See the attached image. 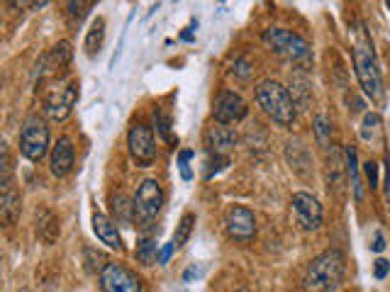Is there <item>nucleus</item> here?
<instances>
[{
	"instance_id": "473e14b6",
	"label": "nucleus",
	"mask_w": 390,
	"mask_h": 292,
	"mask_svg": "<svg viewBox=\"0 0 390 292\" xmlns=\"http://www.w3.org/2000/svg\"><path fill=\"white\" fill-rule=\"evenodd\" d=\"M193 158V151H181L178 153V166H181V176H183V181H191V168H188V161Z\"/></svg>"
},
{
	"instance_id": "2eb2a0df",
	"label": "nucleus",
	"mask_w": 390,
	"mask_h": 292,
	"mask_svg": "<svg viewBox=\"0 0 390 292\" xmlns=\"http://www.w3.org/2000/svg\"><path fill=\"white\" fill-rule=\"evenodd\" d=\"M71 56H74V51H71V44L69 42H59L54 44L47 54L42 56V61L37 64L39 69V76H47V74H56L59 69H66V66L71 64Z\"/></svg>"
},
{
	"instance_id": "5701e85b",
	"label": "nucleus",
	"mask_w": 390,
	"mask_h": 292,
	"mask_svg": "<svg viewBox=\"0 0 390 292\" xmlns=\"http://www.w3.org/2000/svg\"><path fill=\"white\" fill-rule=\"evenodd\" d=\"M154 127H156V132H159V137H161L166 144H171V146H176L178 144V139L173 137V132H171V117L166 115L163 110H154Z\"/></svg>"
},
{
	"instance_id": "ea45409f",
	"label": "nucleus",
	"mask_w": 390,
	"mask_h": 292,
	"mask_svg": "<svg viewBox=\"0 0 390 292\" xmlns=\"http://www.w3.org/2000/svg\"><path fill=\"white\" fill-rule=\"evenodd\" d=\"M8 5L15 10H25V0H8Z\"/></svg>"
},
{
	"instance_id": "7ed1b4c3",
	"label": "nucleus",
	"mask_w": 390,
	"mask_h": 292,
	"mask_svg": "<svg viewBox=\"0 0 390 292\" xmlns=\"http://www.w3.org/2000/svg\"><path fill=\"white\" fill-rule=\"evenodd\" d=\"M354 69H356V78L361 83L363 93L371 97L373 102H381L383 100L381 71H378V61L376 54H373V44L363 29L358 32V42L354 47Z\"/></svg>"
},
{
	"instance_id": "e433bc0d",
	"label": "nucleus",
	"mask_w": 390,
	"mask_h": 292,
	"mask_svg": "<svg viewBox=\"0 0 390 292\" xmlns=\"http://www.w3.org/2000/svg\"><path fill=\"white\" fill-rule=\"evenodd\" d=\"M347 102H349V105H354V107H351V112H361L363 107H366V105H363L361 100H358L356 95H349V97H347Z\"/></svg>"
},
{
	"instance_id": "f8f14e48",
	"label": "nucleus",
	"mask_w": 390,
	"mask_h": 292,
	"mask_svg": "<svg viewBox=\"0 0 390 292\" xmlns=\"http://www.w3.org/2000/svg\"><path fill=\"white\" fill-rule=\"evenodd\" d=\"M135 207H137V214H140L142 219H147V222L161 212V207H163V190H161V186H159V181L147 178V181L140 183L137 195H135Z\"/></svg>"
},
{
	"instance_id": "2f4dec72",
	"label": "nucleus",
	"mask_w": 390,
	"mask_h": 292,
	"mask_svg": "<svg viewBox=\"0 0 390 292\" xmlns=\"http://www.w3.org/2000/svg\"><path fill=\"white\" fill-rule=\"evenodd\" d=\"M363 173H366V178H368V188L376 190L378 188V163H373V161L363 163Z\"/></svg>"
},
{
	"instance_id": "f257e3e1",
	"label": "nucleus",
	"mask_w": 390,
	"mask_h": 292,
	"mask_svg": "<svg viewBox=\"0 0 390 292\" xmlns=\"http://www.w3.org/2000/svg\"><path fill=\"white\" fill-rule=\"evenodd\" d=\"M347 275V258L339 249H327L310 260L305 275H302V290L305 292H335L342 288Z\"/></svg>"
},
{
	"instance_id": "58836bf2",
	"label": "nucleus",
	"mask_w": 390,
	"mask_h": 292,
	"mask_svg": "<svg viewBox=\"0 0 390 292\" xmlns=\"http://www.w3.org/2000/svg\"><path fill=\"white\" fill-rule=\"evenodd\" d=\"M386 197L390 202V161L386 163Z\"/></svg>"
},
{
	"instance_id": "b1692460",
	"label": "nucleus",
	"mask_w": 390,
	"mask_h": 292,
	"mask_svg": "<svg viewBox=\"0 0 390 292\" xmlns=\"http://www.w3.org/2000/svg\"><path fill=\"white\" fill-rule=\"evenodd\" d=\"M93 3L95 0H69V3H66V15H69V20L74 25H81L86 20V15L90 13Z\"/></svg>"
},
{
	"instance_id": "ddd939ff",
	"label": "nucleus",
	"mask_w": 390,
	"mask_h": 292,
	"mask_svg": "<svg viewBox=\"0 0 390 292\" xmlns=\"http://www.w3.org/2000/svg\"><path fill=\"white\" fill-rule=\"evenodd\" d=\"M74 163H76V153H74V146H71V139L61 137V139L51 146V156H49L51 173H54L56 178H66L74 171Z\"/></svg>"
},
{
	"instance_id": "4468645a",
	"label": "nucleus",
	"mask_w": 390,
	"mask_h": 292,
	"mask_svg": "<svg viewBox=\"0 0 390 292\" xmlns=\"http://www.w3.org/2000/svg\"><path fill=\"white\" fill-rule=\"evenodd\" d=\"M93 232H95V237L107 246V249L117 251V253H122V251H125V244H122L117 222L107 217V214H102V212L93 214Z\"/></svg>"
},
{
	"instance_id": "cd10ccee",
	"label": "nucleus",
	"mask_w": 390,
	"mask_h": 292,
	"mask_svg": "<svg viewBox=\"0 0 390 292\" xmlns=\"http://www.w3.org/2000/svg\"><path fill=\"white\" fill-rule=\"evenodd\" d=\"M381 115L378 112H368L366 117H363V125H361V137L366 141H373L378 134H381Z\"/></svg>"
},
{
	"instance_id": "4be33fe9",
	"label": "nucleus",
	"mask_w": 390,
	"mask_h": 292,
	"mask_svg": "<svg viewBox=\"0 0 390 292\" xmlns=\"http://www.w3.org/2000/svg\"><path fill=\"white\" fill-rule=\"evenodd\" d=\"M102 39H105V20L98 18V20H93V25H90L88 34H86V44H83L86 54L95 56V51H100V47H102Z\"/></svg>"
},
{
	"instance_id": "72a5a7b5",
	"label": "nucleus",
	"mask_w": 390,
	"mask_h": 292,
	"mask_svg": "<svg viewBox=\"0 0 390 292\" xmlns=\"http://www.w3.org/2000/svg\"><path fill=\"white\" fill-rule=\"evenodd\" d=\"M388 270H390V263H388L386 258H378V260H376V265H373V273H376V278H378V280L386 278Z\"/></svg>"
},
{
	"instance_id": "1a4fd4ad",
	"label": "nucleus",
	"mask_w": 390,
	"mask_h": 292,
	"mask_svg": "<svg viewBox=\"0 0 390 292\" xmlns=\"http://www.w3.org/2000/svg\"><path fill=\"white\" fill-rule=\"evenodd\" d=\"M127 146H130V153L135 158L137 166L149 168L154 161H156V144H154V134L147 125H140L137 122L135 127L127 134Z\"/></svg>"
},
{
	"instance_id": "a211bd4d",
	"label": "nucleus",
	"mask_w": 390,
	"mask_h": 292,
	"mask_svg": "<svg viewBox=\"0 0 390 292\" xmlns=\"http://www.w3.org/2000/svg\"><path fill=\"white\" fill-rule=\"evenodd\" d=\"M285 158H288L290 168L297 173V176H310L312 171V158L307 146H302V141H288L285 144Z\"/></svg>"
},
{
	"instance_id": "393cba45",
	"label": "nucleus",
	"mask_w": 390,
	"mask_h": 292,
	"mask_svg": "<svg viewBox=\"0 0 390 292\" xmlns=\"http://www.w3.org/2000/svg\"><path fill=\"white\" fill-rule=\"evenodd\" d=\"M156 239L152 237H144L140 244H137V260H140L142 265H154V260H156Z\"/></svg>"
},
{
	"instance_id": "c9c22d12",
	"label": "nucleus",
	"mask_w": 390,
	"mask_h": 292,
	"mask_svg": "<svg viewBox=\"0 0 390 292\" xmlns=\"http://www.w3.org/2000/svg\"><path fill=\"white\" fill-rule=\"evenodd\" d=\"M383 249H386V239H383V234L378 232V234H376V239H373V244H371V251H376V253H381Z\"/></svg>"
},
{
	"instance_id": "f3484780",
	"label": "nucleus",
	"mask_w": 390,
	"mask_h": 292,
	"mask_svg": "<svg viewBox=\"0 0 390 292\" xmlns=\"http://www.w3.org/2000/svg\"><path fill=\"white\" fill-rule=\"evenodd\" d=\"M20 209H22V200H20V193L15 190L13 183L3 186V193H0V217L8 227H13L20 219Z\"/></svg>"
},
{
	"instance_id": "f03ea898",
	"label": "nucleus",
	"mask_w": 390,
	"mask_h": 292,
	"mask_svg": "<svg viewBox=\"0 0 390 292\" xmlns=\"http://www.w3.org/2000/svg\"><path fill=\"white\" fill-rule=\"evenodd\" d=\"M256 102L259 107L276 122L278 127H290L295 122L297 105L292 100L290 90L274 78H266L256 85Z\"/></svg>"
},
{
	"instance_id": "20e7f679",
	"label": "nucleus",
	"mask_w": 390,
	"mask_h": 292,
	"mask_svg": "<svg viewBox=\"0 0 390 292\" xmlns=\"http://www.w3.org/2000/svg\"><path fill=\"white\" fill-rule=\"evenodd\" d=\"M264 42L274 54H278L281 59L290 61L295 66H310L312 64V47L307 39H302L297 32L283 27H271L264 32Z\"/></svg>"
},
{
	"instance_id": "9d476101",
	"label": "nucleus",
	"mask_w": 390,
	"mask_h": 292,
	"mask_svg": "<svg viewBox=\"0 0 390 292\" xmlns=\"http://www.w3.org/2000/svg\"><path fill=\"white\" fill-rule=\"evenodd\" d=\"M246 102L244 97L234 90H220L217 97H215V107H213V117L217 120V125H237L246 117Z\"/></svg>"
},
{
	"instance_id": "39448f33",
	"label": "nucleus",
	"mask_w": 390,
	"mask_h": 292,
	"mask_svg": "<svg viewBox=\"0 0 390 292\" xmlns=\"http://www.w3.org/2000/svg\"><path fill=\"white\" fill-rule=\"evenodd\" d=\"M20 151L27 161H42L49 151V127L39 117H29L20 132Z\"/></svg>"
},
{
	"instance_id": "c85d7f7f",
	"label": "nucleus",
	"mask_w": 390,
	"mask_h": 292,
	"mask_svg": "<svg viewBox=\"0 0 390 292\" xmlns=\"http://www.w3.org/2000/svg\"><path fill=\"white\" fill-rule=\"evenodd\" d=\"M315 137H317V141H320L322 146L330 144L332 125H330V120H327L325 115H317V117H315Z\"/></svg>"
},
{
	"instance_id": "9b49d317",
	"label": "nucleus",
	"mask_w": 390,
	"mask_h": 292,
	"mask_svg": "<svg viewBox=\"0 0 390 292\" xmlns=\"http://www.w3.org/2000/svg\"><path fill=\"white\" fill-rule=\"evenodd\" d=\"M295 219L300 224L302 232H315L322 227V204L317 202L315 195L310 193H295L290 200Z\"/></svg>"
},
{
	"instance_id": "a878e982",
	"label": "nucleus",
	"mask_w": 390,
	"mask_h": 292,
	"mask_svg": "<svg viewBox=\"0 0 390 292\" xmlns=\"http://www.w3.org/2000/svg\"><path fill=\"white\" fill-rule=\"evenodd\" d=\"M193 224H195V214H191V212L183 214L181 222H178V227H176V234H173V244H176V249H181V246L191 239Z\"/></svg>"
},
{
	"instance_id": "7c9ffc66",
	"label": "nucleus",
	"mask_w": 390,
	"mask_h": 292,
	"mask_svg": "<svg viewBox=\"0 0 390 292\" xmlns=\"http://www.w3.org/2000/svg\"><path fill=\"white\" fill-rule=\"evenodd\" d=\"M229 163V158L227 156H222V153H215V158H213V153H210V161H208V173H205V178H213L215 173H220L222 171L224 166Z\"/></svg>"
},
{
	"instance_id": "aec40b11",
	"label": "nucleus",
	"mask_w": 390,
	"mask_h": 292,
	"mask_svg": "<svg viewBox=\"0 0 390 292\" xmlns=\"http://www.w3.org/2000/svg\"><path fill=\"white\" fill-rule=\"evenodd\" d=\"M344 158H347V176H349V183H351L354 197H356V202H361V200H363V183H361V176H358L356 148H354V146L344 148Z\"/></svg>"
},
{
	"instance_id": "6ab92c4d",
	"label": "nucleus",
	"mask_w": 390,
	"mask_h": 292,
	"mask_svg": "<svg viewBox=\"0 0 390 292\" xmlns=\"http://www.w3.org/2000/svg\"><path fill=\"white\" fill-rule=\"evenodd\" d=\"M59 219L51 209H39L37 212V234L44 244H54L59 239Z\"/></svg>"
},
{
	"instance_id": "4c0bfd02",
	"label": "nucleus",
	"mask_w": 390,
	"mask_h": 292,
	"mask_svg": "<svg viewBox=\"0 0 390 292\" xmlns=\"http://www.w3.org/2000/svg\"><path fill=\"white\" fill-rule=\"evenodd\" d=\"M49 0H25V8H29V10H39V8H44Z\"/></svg>"
},
{
	"instance_id": "412c9836",
	"label": "nucleus",
	"mask_w": 390,
	"mask_h": 292,
	"mask_svg": "<svg viewBox=\"0 0 390 292\" xmlns=\"http://www.w3.org/2000/svg\"><path fill=\"white\" fill-rule=\"evenodd\" d=\"M290 90H292L290 95H292V100H295V105L300 107V110H307V107H310V100H312L310 81H307L302 74L290 76Z\"/></svg>"
},
{
	"instance_id": "c756f323",
	"label": "nucleus",
	"mask_w": 390,
	"mask_h": 292,
	"mask_svg": "<svg viewBox=\"0 0 390 292\" xmlns=\"http://www.w3.org/2000/svg\"><path fill=\"white\" fill-rule=\"evenodd\" d=\"M232 74L237 76L239 81H249L251 78V74H254V69H251V64H249V59H237L232 64Z\"/></svg>"
},
{
	"instance_id": "0eeeda50",
	"label": "nucleus",
	"mask_w": 390,
	"mask_h": 292,
	"mask_svg": "<svg viewBox=\"0 0 390 292\" xmlns=\"http://www.w3.org/2000/svg\"><path fill=\"white\" fill-rule=\"evenodd\" d=\"M100 290L102 292H144L140 275L120 263H107L100 270Z\"/></svg>"
},
{
	"instance_id": "79ce46f5",
	"label": "nucleus",
	"mask_w": 390,
	"mask_h": 292,
	"mask_svg": "<svg viewBox=\"0 0 390 292\" xmlns=\"http://www.w3.org/2000/svg\"><path fill=\"white\" fill-rule=\"evenodd\" d=\"M20 292H29V290H20Z\"/></svg>"
},
{
	"instance_id": "423d86ee",
	"label": "nucleus",
	"mask_w": 390,
	"mask_h": 292,
	"mask_svg": "<svg viewBox=\"0 0 390 292\" xmlns=\"http://www.w3.org/2000/svg\"><path fill=\"white\" fill-rule=\"evenodd\" d=\"M76 100H79V83L66 81V83L51 88L47 97H44V115L54 122H64L74 110Z\"/></svg>"
},
{
	"instance_id": "a19ab883",
	"label": "nucleus",
	"mask_w": 390,
	"mask_h": 292,
	"mask_svg": "<svg viewBox=\"0 0 390 292\" xmlns=\"http://www.w3.org/2000/svg\"><path fill=\"white\" fill-rule=\"evenodd\" d=\"M237 292H249V290H237Z\"/></svg>"
},
{
	"instance_id": "6e6552de",
	"label": "nucleus",
	"mask_w": 390,
	"mask_h": 292,
	"mask_svg": "<svg viewBox=\"0 0 390 292\" xmlns=\"http://www.w3.org/2000/svg\"><path fill=\"white\" fill-rule=\"evenodd\" d=\"M224 229H227V237L237 244H251L256 237V217L249 207L242 204H234L232 209L224 217Z\"/></svg>"
},
{
	"instance_id": "f704fd0d",
	"label": "nucleus",
	"mask_w": 390,
	"mask_h": 292,
	"mask_svg": "<svg viewBox=\"0 0 390 292\" xmlns=\"http://www.w3.org/2000/svg\"><path fill=\"white\" fill-rule=\"evenodd\" d=\"M173 251H176V244H173V242H171V244H166L161 251H159V258H156V263L166 265V263H168V258H171V253H173Z\"/></svg>"
},
{
	"instance_id": "bb28decb",
	"label": "nucleus",
	"mask_w": 390,
	"mask_h": 292,
	"mask_svg": "<svg viewBox=\"0 0 390 292\" xmlns=\"http://www.w3.org/2000/svg\"><path fill=\"white\" fill-rule=\"evenodd\" d=\"M115 212H117V224H132V219H135V214H137V207H135V202H130V200L125 197V195H120V197H115Z\"/></svg>"
},
{
	"instance_id": "37998d69",
	"label": "nucleus",
	"mask_w": 390,
	"mask_h": 292,
	"mask_svg": "<svg viewBox=\"0 0 390 292\" xmlns=\"http://www.w3.org/2000/svg\"><path fill=\"white\" fill-rule=\"evenodd\" d=\"M388 8H390V0H388Z\"/></svg>"
},
{
	"instance_id": "dca6fc26",
	"label": "nucleus",
	"mask_w": 390,
	"mask_h": 292,
	"mask_svg": "<svg viewBox=\"0 0 390 292\" xmlns=\"http://www.w3.org/2000/svg\"><path fill=\"white\" fill-rule=\"evenodd\" d=\"M205 144H208L210 151L224 153V151H229V148L237 146V132L227 125L210 127L208 134H205Z\"/></svg>"
}]
</instances>
